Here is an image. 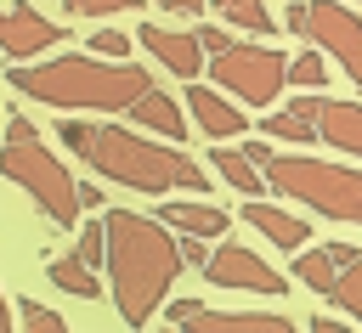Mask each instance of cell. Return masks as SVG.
<instances>
[{"instance_id":"obj_1","label":"cell","mask_w":362,"mask_h":333,"mask_svg":"<svg viewBox=\"0 0 362 333\" xmlns=\"http://www.w3.org/2000/svg\"><path fill=\"white\" fill-rule=\"evenodd\" d=\"M107 226V293L119 305V322L124 327H147L164 299H170V282L181 277V243L164 231V220H147L136 209H107L102 214Z\"/></svg>"},{"instance_id":"obj_2","label":"cell","mask_w":362,"mask_h":333,"mask_svg":"<svg viewBox=\"0 0 362 333\" xmlns=\"http://www.w3.org/2000/svg\"><path fill=\"white\" fill-rule=\"evenodd\" d=\"M62 141L107 181L130 186V192H147V198H164V192H204L209 186V169H198L187 158L181 141H153L130 124H85V119H62Z\"/></svg>"},{"instance_id":"obj_3","label":"cell","mask_w":362,"mask_h":333,"mask_svg":"<svg viewBox=\"0 0 362 333\" xmlns=\"http://www.w3.org/2000/svg\"><path fill=\"white\" fill-rule=\"evenodd\" d=\"M11 90L62 113H124L136 96L153 90V73L124 62V56H96V51H74V56H51V62H17Z\"/></svg>"},{"instance_id":"obj_4","label":"cell","mask_w":362,"mask_h":333,"mask_svg":"<svg viewBox=\"0 0 362 333\" xmlns=\"http://www.w3.org/2000/svg\"><path fill=\"white\" fill-rule=\"evenodd\" d=\"M249 164L266 175V186L300 209H317L328 220L362 226V169L356 164H322L305 152H272V141H243Z\"/></svg>"},{"instance_id":"obj_5","label":"cell","mask_w":362,"mask_h":333,"mask_svg":"<svg viewBox=\"0 0 362 333\" xmlns=\"http://www.w3.org/2000/svg\"><path fill=\"white\" fill-rule=\"evenodd\" d=\"M0 175L17 181L34 209L51 220V226H74L79 220V181L68 175V164L45 147V135L34 130L28 113H6V141H0Z\"/></svg>"},{"instance_id":"obj_6","label":"cell","mask_w":362,"mask_h":333,"mask_svg":"<svg viewBox=\"0 0 362 333\" xmlns=\"http://www.w3.org/2000/svg\"><path fill=\"white\" fill-rule=\"evenodd\" d=\"M204 73H215V85L226 96H238L243 107H272L288 85V56L260 40H232L226 51H215L204 62Z\"/></svg>"},{"instance_id":"obj_7","label":"cell","mask_w":362,"mask_h":333,"mask_svg":"<svg viewBox=\"0 0 362 333\" xmlns=\"http://www.w3.org/2000/svg\"><path fill=\"white\" fill-rule=\"evenodd\" d=\"M305 40H311L317 51H328L345 79L362 85V17L351 11V0H311Z\"/></svg>"},{"instance_id":"obj_8","label":"cell","mask_w":362,"mask_h":333,"mask_svg":"<svg viewBox=\"0 0 362 333\" xmlns=\"http://www.w3.org/2000/svg\"><path fill=\"white\" fill-rule=\"evenodd\" d=\"M204 277H209L215 288H243V293H266V299H283V293H288V277L272 271L255 248H243V243H232V237H226L221 248H209Z\"/></svg>"},{"instance_id":"obj_9","label":"cell","mask_w":362,"mask_h":333,"mask_svg":"<svg viewBox=\"0 0 362 333\" xmlns=\"http://www.w3.org/2000/svg\"><path fill=\"white\" fill-rule=\"evenodd\" d=\"M294 113H305L317 124V135L351 158H362V102H339V96H322V90H305L300 102H288Z\"/></svg>"},{"instance_id":"obj_10","label":"cell","mask_w":362,"mask_h":333,"mask_svg":"<svg viewBox=\"0 0 362 333\" xmlns=\"http://www.w3.org/2000/svg\"><path fill=\"white\" fill-rule=\"evenodd\" d=\"M136 40H141V45H147V56H153L164 73H175L181 85H187V79H198V73H204V62H209V51L198 45V28L141 23V28H136Z\"/></svg>"},{"instance_id":"obj_11","label":"cell","mask_w":362,"mask_h":333,"mask_svg":"<svg viewBox=\"0 0 362 333\" xmlns=\"http://www.w3.org/2000/svg\"><path fill=\"white\" fill-rule=\"evenodd\" d=\"M62 40H68V28H57V23H51L45 11H34V6H6V11H0V51H6L11 62H28V56L62 45Z\"/></svg>"},{"instance_id":"obj_12","label":"cell","mask_w":362,"mask_h":333,"mask_svg":"<svg viewBox=\"0 0 362 333\" xmlns=\"http://www.w3.org/2000/svg\"><path fill=\"white\" fill-rule=\"evenodd\" d=\"M187 119H192V124H198L209 141H238V135L249 130L243 107H238V102H226L221 90L198 85V79H187Z\"/></svg>"},{"instance_id":"obj_13","label":"cell","mask_w":362,"mask_h":333,"mask_svg":"<svg viewBox=\"0 0 362 333\" xmlns=\"http://www.w3.org/2000/svg\"><path fill=\"white\" fill-rule=\"evenodd\" d=\"M243 220H249L260 237H272V248H305V237H311V226H305L300 214L277 209L272 198H243Z\"/></svg>"},{"instance_id":"obj_14","label":"cell","mask_w":362,"mask_h":333,"mask_svg":"<svg viewBox=\"0 0 362 333\" xmlns=\"http://www.w3.org/2000/svg\"><path fill=\"white\" fill-rule=\"evenodd\" d=\"M187 327H204V333H294V322L277 316V310H204V305L187 316Z\"/></svg>"},{"instance_id":"obj_15","label":"cell","mask_w":362,"mask_h":333,"mask_svg":"<svg viewBox=\"0 0 362 333\" xmlns=\"http://www.w3.org/2000/svg\"><path fill=\"white\" fill-rule=\"evenodd\" d=\"M130 119H136V130H153V135H164V141H187V119H181V102L170 96V90H147V96H136L130 107H124Z\"/></svg>"},{"instance_id":"obj_16","label":"cell","mask_w":362,"mask_h":333,"mask_svg":"<svg viewBox=\"0 0 362 333\" xmlns=\"http://www.w3.org/2000/svg\"><path fill=\"white\" fill-rule=\"evenodd\" d=\"M209 164H215V175H221L232 192H243V198H266V175L249 164V152H243V147H232V141H215Z\"/></svg>"},{"instance_id":"obj_17","label":"cell","mask_w":362,"mask_h":333,"mask_svg":"<svg viewBox=\"0 0 362 333\" xmlns=\"http://www.w3.org/2000/svg\"><path fill=\"white\" fill-rule=\"evenodd\" d=\"M158 220L175 226V231H192V237H221L226 231V209L192 198V203H158Z\"/></svg>"},{"instance_id":"obj_18","label":"cell","mask_w":362,"mask_h":333,"mask_svg":"<svg viewBox=\"0 0 362 333\" xmlns=\"http://www.w3.org/2000/svg\"><path fill=\"white\" fill-rule=\"evenodd\" d=\"M45 277L62 288V293H74V299H102V282H96V265H85L79 254H57L51 265H45Z\"/></svg>"},{"instance_id":"obj_19","label":"cell","mask_w":362,"mask_h":333,"mask_svg":"<svg viewBox=\"0 0 362 333\" xmlns=\"http://www.w3.org/2000/svg\"><path fill=\"white\" fill-rule=\"evenodd\" d=\"M294 277H300L311 293H322V299H328V288H334V277H339V260H334V248L322 243V248H305V254H294Z\"/></svg>"},{"instance_id":"obj_20","label":"cell","mask_w":362,"mask_h":333,"mask_svg":"<svg viewBox=\"0 0 362 333\" xmlns=\"http://www.w3.org/2000/svg\"><path fill=\"white\" fill-rule=\"evenodd\" d=\"M209 6H215V17H221L226 28L272 34V11H266V0H209Z\"/></svg>"},{"instance_id":"obj_21","label":"cell","mask_w":362,"mask_h":333,"mask_svg":"<svg viewBox=\"0 0 362 333\" xmlns=\"http://www.w3.org/2000/svg\"><path fill=\"white\" fill-rule=\"evenodd\" d=\"M260 130L266 135H277V141H294V147H305V141H317V124L305 119V113H294V107H266V119H260Z\"/></svg>"},{"instance_id":"obj_22","label":"cell","mask_w":362,"mask_h":333,"mask_svg":"<svg viewBox=\"0 0 362 333\" xmlns=\"http://www.w3.org/2000/svg\"><path fill=\"white\" fill-rule=\"evenodd\" d=\"M328 299H334V305H339L351 322H362V254H356L351 265H339V277H334Z\"/></svg>"},{"instance_id":"obj_23","label":"cell","mask_w":362,"mask_h":333,"mask_svg":"<svg viewBox=\"0 0 362 333\" xmlns=\"http://www.w3.org/2000/svg\"><path fill=\"white\" fill-rule=\"evenodd\" d=\"M328 62H322V51H300L294 62H288V85H300V90H328Z\"/></svg>"},{"instance_id":"obj_24","label":"cell","mask_w":362,"mask_h":333,"mask_svg":"<svg viewBox=\"0 0 362 333\" xmlns=\"http://www.w3.org/2000/svg\"><path fill=\"white\" fill-rule=\"evenodd\" d=\"M17 322L34 327V333H62V327H68V322H62L51 305H40V299H17Z\"/></svg>"},{"instance_id":"obj_25","label":"cell","mask_w":362,"mask_h":333,"mask_svg":"<svg viewBox=\"0 0 362 333\" xmlns=\"http://www.w3.org/2000/svg\"><path fill=\"white\" fill-rule=\"evenodd\" d=\"M74 254H79L85 265H102V260H107V226H102V220L79 226V243H74Z\"/></svg>"},{"instance_id":"obj_26","label":"cell","mask_w":362,"mask_h":333,"mask_svg":"<svg viewBox=\"0 0 362 333\" xmlns=\"http://www.w3.org/2000/svg\"><path fill=\"white\" fill-rule=\"evenodd\" d=\"M90 51L96 56H130V34L124 28H96L90 34Z\"/></svg>"},{"instance_id":"obj_27","label":"cell","mask_w":362,"mask_h":333,"mask_svg":"<svg viewBox=\"0 0 362 333\" xmlns=\"http://www.w3.org/2000/svg\"><path fill=\"white\" fill-rule=\"evenodd\" d=\"M74 17H119V11H136V0H68Z\"/></svg>"},{"instance_id":"obj_28","label":"cell","mask_w":362,"mask_h":333,"mask_svg":"<svg viewBox=\"0 0 362 333\" xmlns=\"http://www.w3.org/2000/svg\"><path fill=\"white\" fill-rule=\"evenodd\" d=\"M209 237H192V231H181V265H192V271H204V260H209V248H204Z\"/></svg>"},{"instance_id":"obj_29","label":"cell","mask_w":362,"mask_h":333,"mask_svg":"<svg viewBox=\"0 0 362 333\" xmlns=\"http://www.w3.org/2000/svg\"><path fill=\"white\" fill-rule=\"evenodd\" d=\"M305 23H311V0H288V11H283V28L305 40Z\"/></svg>"},{"instance_id":"obj_30","label":"cell","mask_w":362,"mask_h":333,"mask_svg":"<svg viewBox=\"0 0 362 333\" xmlns=\"http://www.w3.org/2000/svg\"><path fill=\"white\" fill-rule=\"evenodd\" d=\"M198 45L215 56V51H226V45H232V34H226V28H198Z\"/></svg>"},{"instance_id":"obj_31","label":"cell","mask_w":362,"mask_h":333,"mask_svg":"<svg viewBox=\"0 0 362 333\" xmlns=\"http://www.w3.org/2000/svg\"><path fill=\"white\" fill-rule=\"evenodd\" d=\"M79 209H107V198H102V186H90V181H79Z\"/></svg>"},{"instance_id":"obj_32","label":"cell","mask_w":362,"mask_h":333,"mask_svg":"<svg viewBox=\"0 0 362 333\" xmlns=\"http://www.w3.org/2000/svg\"><path fill=\"white\" fill-rule=\"evenodd\" d=\"M170 17H204V0H164Z\"/></svg>"},{"instance_id":"obj_33","label":"cell","mask_w":362,"mask_h":333,"mask_svg":"<svg viewBox=\"0 0 362 333\" xmlns=\"http://www.w3.org/2000/svg\"><path fill=\"white\" fill-rule=\"evenodd\" d=\"M192 310H198V305H192V299H175V305H164V316H170V322H175V327H181V322H187V316H192Z\"/></svg>"},{"instance_id":"obj_34","label":"cell","mask_w":362,"mask_h":333,"mask_svg":"<svg viewBox=\"0 0 362 333\" xmlns=\"http://www.w3.org/2000/svg\"><path fill=\"white\" fill-rule=\"evenodd\" d=\"M311 333H339V316H311Z\"/></svg>"},{"instance_id":"obj_35","label":"cell","mask_w":362,"mask_h":333,"mask_svg":"<svg viewBox=\"0 0 362 333\" xmlns=\"http://www.w3.org/2000/svg\"><path fill=\"white\" fill-rule=\"evenodd\" d=\"M11 327V305H6V293H0V333Z\"/></svg>"},{"instance_id":"obj_36","label":"cell","mask_w":362,"mask_h":333,"mask_svg":"<svg viewBox=\"0 0 362 333\" xmlns=\"http://www.w3.org/2000/svg\"><path fill=\"white\" fill-rule=\"evenodd\" d=\"M351 6H356V0H351Z\"/></svg>"}]
</instances>
